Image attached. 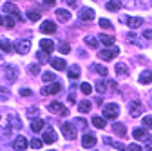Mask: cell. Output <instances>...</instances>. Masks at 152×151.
<instances>
[{"instance_id":"cell-37","label":"cell","mask_w":152,"mask_h":151,"mask_svg":"<svg viewBox=\"0 0 152 151\" xmlns=\"http://www.w3.org/2000/svg\"><path fill=\"white\" fill-rule=\"evenodd\" d=\"M100 27H103V29H112V22L109 20V18H102V20H100Z\"/></svg>"},{"instance_id":"cell-4","label":"cell","mask_w":152,"mask_h":151,"mask_svg":"<svg viewBox=\"0 0 152 151\" xmlns=\"http://www.w3.org/2000/svg\"><path fill=\"white\" fill-rule=\"evenodd\" d=\"M49 111L54 113V115H69V109L64 104H60V102H51L49 104Z\"/></svg>"},{"instance_id":"cell-44","label":"cell","mask_w":152,"mask_h":151,"mask_svg":"<svg viewBox=\"0 0 152 151\" xmlns=\"http://www.w3.org/2000/svg\"><path fill=\"white\" fill-rule=\"evenodd\" d=\"M38 113H40V109H38L36 106H34V107H29V109H27V117H36Z\"/></svg>"},{"instance_id":"cell-31","label":"cell","mask_w":152,"mask_h":151,"mask_svg":"<svg viewBox=\"0 0 152 151\" xmlns=\"http://www.w3.org/2000/svg\"><path fill=\"white\" fill-rule=\"evenodd\" d=\"M116 75H129L130 73V69L127 67V64H116Z\"/></svg>"},{"instance_id":"cell-3","label":"cell","mask_w":152,"mask_h":151,"mask_svg":"<svg viewBox=\"0 0 152 151\" xmlns=\"http://www.w3.org/2000/svg\"><path fill=\"white\" fill-rule=\"evenodd\" d=\"M107 89H116V82L110 80V78H105V80H98L96 82V91L98 93H107Z\"/></svg>"},{"instance_id":"cell-7","label":"cell","mask_w":152,"mask_h":151,"mask_svg":"<svg viewBox=\"0 0 152 151\" xmlns=\"http://www.w3.org/2000/svg\"><path fill=\"white\" fill-rule=\"evenodd\" d=\"M118 55H120L118 47H109V49H102L100 51V56H102L103 60H112V58H116Z\"/></svg>"},{"instance_id":"cell-28","label":"cell","mask_w":152,"mask_h":151,"mask_svg":"<svg viewBox=\"0 0 152 151\" xmlns=\"http://www.w3.org/2000/svg\"><path fill=\"white\" fill-rule=\"evenodd\" d=\"M114 131L118 133V137H125V135H127V127H125L121 122H116V124H114Z\"/></svg>"},{"instance_id":"cell-18","label":"cell","mask_w":152,"mask_h":151,"mask_svg":"<svg viewBox=\"0 0 152 151\" xmlns=\"http://www.w3.org/2000/svg\"><path fill=\"white\" fill-rule=\"evenodd\" d=\"M7 120H9V126L11 127H16V129H22V122H20V118H18L16 115H13V113H9V115H7Z\"/></svg>"},{"instance_id":"cell-53","label":"cell","mask_w":152,"mask_h":151,"mask_svg":"<svg viewBox=\"0 0 152 151\" xmlns=\"http://www.w3.org/2000/svg\"><path fill=\"white\" fill-rule=\"evenodd\" d=\"M94 102H96V104H100V106H102V97H96V98H94Z\"/></svg>"},{"instance_id":"cell-33","label":"cell","mask_w":152,"mask_h":151,"mask_svg":"<svg viewBox=\"0 0 152 151\" xmlns=\"http://www.w3.org/2000/svg\"><path fill=\"white\" fill-rule=\"evenodd\" d=\"M92 126L98 127V129H103L105 127V120L102 117H92Z\"/></svg>"},{"instance_id":"cell-45","label":"cell","mask_w":152,"mask_h":151,"mask_svg":"<svg viewBox=\"0 0 152 151\" xmlns=\"http://www.w3.org/2000/svg\"><path fill=\"white\" fill-rule=\"evenodd\" d=\"M56 77H54V75L53 73H44V82H53Z\"/></svg>"},{"instance_id":"cell-2","label":"cell","mask_w":152,"mask_h":151,"mask_svg":"<svg viewBox=\"0 0 152 151\" xmlns=\"http://www.w3.org/2000/svg\"><path fill=\"white\" fill-rule=\"evenodd\" d=\"M120 115V107H118V104H105L103 106V117L105 118H116Z\"/></svg>"},{"instance_id":"cell-11","label":"cell","mask_w":152,"mask_h":151,"mask_svg":"<svg viewBox=\"0 0 152 151\" xmlns=\"http://www.w3.org/2000/svg\"><path fill=\"white\" fill-rule=\"evenodd\" d=\"M29 49H31V42L29 40H18V42H15V51H18L20 55H26Z\"/></svg>"},{"instance_id":"cell-47","label":"cell","mask_w":152,"mask_h":151,"mask_svg":"<svg viewBox=\"0 0 152 151\" xmlns=\"http://www.w3.org/2000/svg\"><path fill=\"white\" fill-rule=\"evenodd\" d=\"M127 151H141V147H140L138 144H130V146L127 147Z\"/></svg>"},{"instance_id":"cell-36","label":"cell","mask_w":152,"mask_h":151,"mask_svg":"<svg viewBox=\"0 0 152 151\" xmlns=\"http://www.w3.org/2000/svg\"><path fill=\"white\" fill-rule=\"evenodd\" d=\"M94 71H96L98 75H102V77H107V67H105V66L96 64V66H94Z\"/></svg>"},{"instance_id":"cell-12","label":"cell","mask_w":152,"mask_h":151,"mask_svg":"<svg viewBox=\"0 0 152 151\" xmlns=\"http://www.w3.org/2000/svg\"><path fill=\"white\" fill-rule=\"evenodd\" d=\"M78 16H80V20L89 22V20H92V18H94V11H92L91 7H83V9H80Z\"/></svg>"},{"instance_id":"cell-17","label":"cell","mask_w":152,"mask_h":151,"mask_svg":"<svg viewBox=\"0 0 152 151\" xmlns=\"http://www.w3.org/2000/svg\"><path fill=\"white\" fill-rule=\"evenodd\" d=\"M132 135H134V138H138L141 142H150V137H148V133H147L145 129H134V131H132Z\"/></svg>"},{"instance_id":"cell-25","label":"cell","mask_w":152,"mask_h":151,"mask_svg":"<svg viewBox=\"0 0 152 151\" xmlns=\"http://www.w3.org/2000/svg\"><path fill=\"white\" fill-rule=\"evenodd\" d=\"M67 73H69V78H71V80H76V78L80 77V67L74 64L72 67H69V71H67Z\"/></svg>"},{"instance_id":"cell-54","label":"cell","mask_w":152,"mask_h":151,"mask_svg":"<svg viewBox=\"0 0 152 151\" xmlns=\"http://www.w3.org/2000/svg\"><path fill=\"white\" fill-rule=\"evenodd\" d=\"M65 2H67L69 6H74V4H76V0H65Z\"/></svg>"},{"instance_id":"cell-19","label":"cell","mask_w":152,"mask_h":151,"mask_svg":"<svg viewBox=\"0 0 152 151\" xmlns=\"http://www.w3.org/2000/svg\"><path fill=\"white\" fill-rule=\"evenodd\" d=\"M51 66H53L54 69H58V71H64V69L67 67L64 58H51Z\"/></svg>"},{"instance_id":"cell-50","label":"cell","mask_w":152,"mask_h":151,"mask_svg":"<svg viewBox=\"0 0 152 151\" xmlns=\"http://www.w3.org/2000/svg\"><path fill=\"white\" fill-rule=\"evenodd\" d=\"M20 95H22V97H29V95H31V89H26V87L20 89Z\"/></svg>"},{"instance_id":"cell-15","label":"cell","mask_w":152,"mask_h":151,"mask_svg":"<svg viewBox=\"0 0 152 151\" xmlns=\"http://www.w3.org/2000/svg\"><path fill=\"white\" fill-rule=\"evenodd\" d=\"M44 142L45 144H53V142H56V133H54V129L53 127H47L45 131H44Z\"/></svg>"},{"instance_id":"cell-24","label":"cell","mask_w":152,"mask_h":151,"mask_svg":"<svg viewBox=\"0 0 152 151\" xmlns=\"http://www.w3.org/2000/svg\"><path fill=\"white\" fill-rule=\"evenodd\" d=\"M44 124H45V122H44L42 118H36V120H33L31 129L34 131V133H38V131H42V129H44Z\"/></svg>"},{"instance_id":"cell-6","label":"cell","mask_w":152,"mask_h":151,"mask_svg":"<svg viewBox=\"0 0 152 151\" xmlns=\"http://www.w3.org/2000/svg\"><path fill=\"white\" fill-rule=\"evenodd\" d=\"M123 22L132 27V29H136V27H141L143 26V18L141 16H123Z\"/></svg>"},{"instance_id":"cell-27","label":"cell","mask_w":152,"mask_h":151,"mask_svg":"<svg viewBox=\"0 0 152 151\" xmlns=\"http://www.w3.org/2000/svg\"><path fill=\"white\" fill-rule=\"evenodd\" d=\"M78 109H80V113H89V111L92 109V104H91L89 100H82V102L78 104Z\"/></svg>"},{"instance_id":"cell-22","label":"cell","mask_w":152,"mask_h":151,"mask_svg":"<svg viewBox=\"0 0 152 151\" xmlns=\"http://www.w3.org/2000/svg\"><path fill=\"white\" fill-rule=\"evenodd\" d=\"M56 16H58V20H62V22H69L71 20V13L65 11V9H56Z\"/></svg>"},{"instance_id":"cell-40","label":"cell","mask_w":152,"mask_h":151,"mask_svg":"<svg viewBox=\"0 0 152 151\" xmlns=\"http://www.w3.org/2000/svg\"><path fill=\"white\" fill-rule=\"evenodd\" d=\"M0 98H2V100L9 98V89L7 87H0Z\"/></svg>"},{"instance_id":"cell-26","label":"cell","mask_w":152,"mask_h":151,"mask_svg":"<svg viewBox=\"0 0 152 151\" xmlns=\"http://www.w3.org/2000/svg\"><path fill=\"white\" fill-rule=\"evenodd\" d=\"M121 7V0H109L107 2V9L109 11H118Z\"/></svg>"},{"instance_id":"cell-13","label":"cell","mask_w":152,"mask_h":151,"mask_svg":"<svg viewBox=\"0 0 152 151\" xmlns=\"http://www.w3.org/2000/svg\"><path fill=\"white\" fill-rule=\"evenodd\" d=\"M60 89H62V86H60L58 82H53L51 86H47V87L42 89V95H56Z\"/></svg>"},{"instance_id":"cell-14","label":"cell","mask_w":152,"mask_h":151,"mask_svg":"<svg viewBox=\"0 0 152 151\" xmlns=\"http://www.w3.org/2000/svg\"><path fill=\"white\" fill-rule=\"evenodd\" d=\"M13 147H15V151H26V147H27V138H26V137H16Z\"/></svg>"},{"instance_id":"cell-5","label":"cell","mask_w":152,"mask_h":151,"mask_svg":"<svg viewBox=\"0 0 152 151\" xmlns=\"http://www.w3.org/2000/svg\"><path fill=\"white\" fill-rule=\"evenodd\" d=\"M62 133H64V137H65V138L74 140V138H76V127H74L72 124L65 122V124H62Z\"/></svg>"},{"instance_id":"cell-8","label":"cell","mask_w":152,"mask_h":151,"mask_svg":"<svg viewBox=\"0 0 152 151\" xmlns=\"http://www.w3.org/2000/svg\"><path fill=\"white\" fill-rule=\"evenodd\" d=\"M96 142H98V138H96V135H94V133H85L83 138H82V146L85 149L87 147H94V146H96Z\"/></svg>"},{"instance_id":"cell-43","label":"cell","mask_w":152,"mask_h":151,"mask_svg":"<svg viewBox=\"0 0 152 151\" xmlns=\"http://www.w3.org/2000/svg\"><path fill=\"white\" fill-rule=\"evenodd\" d=\"M74 124H76V127H82V129L87 127V122H85L83 118H74Z\"/></svg>"},{"instance_id":"cell-21","label":"cell","mask_w":152,"mask_h":151,"mask_svg":"<svg viewBox=\"0 0 152 151\" xmlns=\"http://www.w3.org/2000/svg\"><path fill=\"white\" fill-rule=\"evenodd\" d=\"M0 26H4V27H15V18L13 16H0Z\"/></svg>"},{"instance_id":"cell-29","label":"cell","mask_w":152,"mask_h":151,"mask_svg":"<svg viewBox=\"0 0 152 151\" xmlns=\"http://www.w3.org/2000/svg\"><path fill=\"white\" fill-rule=\"evenodd\" d=\"M85 44L91 49H98V38H96V36H85Z\"/></svg>"},{"instance_id":"cell-34","label":"cell","mask_w":152,"mask_h":151,"mask_svg":"<svg viewBox=\"0 0 152 151\" xmlns=\"http://www.w3.org/2000/svg\"><path fill=\"white\" fill-rule=\"evenodd\" d=\"M105 142H107V144H110L114 149H118V151H123V149H127V147H125L121 142H114V140H110V138H105Z\"/></svg>"},{"instance_id":"cell-46","label":"cell","mask_w":152,"mask_h":151,"mask_svg":"<svg viewBox=\"0 0 152 151\" xmlns=\"http://www.w3.org/2000/svg\"><path fill=\"white\" fill-rule=\"evenodd\" d=\"M143 126L145 127H152V117H145L143 118Z\"/></svg>"},{"instance_id":"cell-23","label":"cell","mask_w":152,"mask_h":151,"mask_svg":"<svg viewBox=\"0 0 152 151\" xmlns=\"http://www.w3.org/2000/svg\"><path fill=\"white\" fill-rule=\"evenodd\" d=\"M140 82H141V84H150V82H152V71H148V69L143 71V73L140 75Z\"/></svg>"},{"instance_id":"cell-30","label":"cell","mask_w":152,"mask_h":151,"mask_svg":"<svg viewBox=\"0 0 152 151\" xmlns=\"http://www.w3.org/2000/svg\"><path fill=\"white\" fill-rule=\"evenodd\" d=\"M0 49L6 51V53H9V51H13V46H11V42L7 38H0Z\"/></svg>"},{"instance_id":"cell-20","label":"cell","mask_w":152,"mask_h":151,"mask_svg":"<svg viewBox=\"0 0 152 151\" xmlns=\"http://www.w3.org/2000/svg\"><path fill=\"white\" fill-rule=\"evenodd\" d=\"M40 47H42L45 53H51V51L54 49V42L49 40V38H44V40H40Z\"/></svg>"},{"instance_id":"cell-42","label":"cell","mask_w":152,"mask_h":151,"mask_svg":"<svg viewBox=\"0 0 152 151\" xmlns=\"http://www.w3.org/2000/svg\"><path fill=\"white\" fill-rule=\"evenodd\" d=\"M47 55H49V53H45V51H38V53H36V58L40 60V62H45V60H47Z\"/></svg>"},{"instance_id":"cell-51","label":"cell","mask_w":152,"mask_h":151,"mask_svg":"<svg viewBox=\"0 0 152 151\" xmlns=\"http://www.w3.org/2000/svg\"><path fill=\"white\" fill-rule=\"evenodd\" d=\"M44 4H45V6H54L56 0H44Z\"/></svg>"},{"instance_id":"cell-1","label":"cell","mask_w":152,"mask_h":151,"mask_svg":"<svg viewBox=\"0 0 152 151\" xmlns=\"http://www.w3.org/2000/svg\"><path fill=\"white\" fill-rule=\"evenodd\" d=\"M143 111H145V107H143V104H141L140 100H132V102L129 104V115H130L132 118L141 117Z\"/></svg>"},{"instance_id":"cell-9","label":"cell","mask_w":152,"mask_h":151,"mask_svg":"<svg viewBox=\"0 0 152 151\" xmlns=\"http://www.w3.org/2000/svg\"><path fill=\"white\" fill-rule=\"evenodd\" d=\"M4 11H6V13H9L13 18H16V20H22V15H20V11L16 9V6H15V4L6 2V4H4Z\"/></svg>"},{"instance_id":"cell-16","label":"cell","mask_w":152,"mask_h":151,"mask_svg":"<svg viewBox=\"0 0 152 151\" xmlns=\"http://www.w3.org/2000/svg\"><path fill=\"white\" fill-rule=\"evenodd\" d=\"M40 29H42V33H44V35H53V33L56 31V24H54L53 20H45V22L42 24V27H40Z\"/></svg>"},{"instance_id":"cell-49","label":"cell","mask_w":152,"mask_h":151,"mask_svg":"<svg viewBox=\"0 0 152 151\" xmlns=\"http://www.w3.org/2000/svg\"><path fill=\"white\" fill-rule=\"evenodd\" d=\"M143 36H145V38H148V40H152V29H145Z\"/></svg>"},{"instance_id":"cell-10","label":"cell","mask_w":152,"mask_h":151,"mask_svg":"<svg viewBox=\"0 0 152 151\" xmlns=\"http://www.w3.org/2000/svg\"><path fill=\"white\" fill-rule=\"evenodd\" d=\"M4 73H6V78H7L9 82H15V80L18 78V69H16L15 66H11V64H7V66L4 67Z\"/></svg>"},{"instance_id":"cell-41","label":"cell","mask_w":152,"mask_h":151,"mask_svg":"<svg viewBox=\"0 0 152 151\" xmlns=\"http://www.w3.org/2000/svg\"><path fill=\"white\" fill-rule=\"evenodd\" d=\"M80 89H82V93H85V95H89V93L92 91V86L85 82V84H82V86H80Z\"/></svg>"},{"instance_id":"cell-52","label":"cell","mask_w":152,"mask_h":151,"mask_svg":"<svg viewBox=\"0 0 152 151\" xmlns=\"http://www.w3.org/2000/svg\"><path fill=\"white\" fill-rule=\"evenodd\" d=\"M69 102H71V104H74V102H76V97H74V93H71V95H69Z\"/></svg>"},{"instance_id":"cell-35","label":"cell","mask_w":152,"mask_h":151,"mask_svg":"<svg viewBox=\"0 0 152 151\" xmlns=\"http://www.w3.org/2000/svg\"><path fill=\"white\" fill-rule=\"evenodd\" d=\"M27 20H31V22L40 20V13L38 11H27Z\"/></svg>"},{"instance_id":"cell-38","label":"cell","mask_w":152,"mask_h":151,"mask_svg":"<svg viewBox=\"0 0 152 151\" xmlns=\"http://www.w3.org/2000/svg\"><path fill=\"white\" fill-rule=\"evenodd\" d=\"M42 144H44V140H40V138H33V140H31V147H33V149H40Z\"/></svg>"},{"instance_id":"cell-39","label":"cell","mask_w":152,"mask_h":151,"mask_svg":"<svg viewBox=\"0 0 152 151\" xmlns=\"http://www.w3.org/2000/svg\"><path fill=\"white\" fill-rule=\"evenodd\" d=\"M29 71H31V75H40L42 67H40V64H33V66L29 67Z\"/></svg>"},{"instance_id":"cell-55","label":"cell","mask_w":152,"mask_h":151,"mask_svg":"<svg viewBox=\"0 0 152 151\" xmlns=\"http://www.w3.org/2000/svg\"><path fill=\"white\" fill-rule=\"evenodd\" d=\"M147 151H152V149H147Z\"/></svg>"},{"instance_id":"cell-32","label":"cell","mask_w":152,"mask_h":151,"mask_svg":"<svg viewBox=\"0 0 152 151\" xmlns=\"http://www.w3.org/2000/svg\"><path fill=\"white\" fill-rule=\"evenodd\" d=\"M100 40H102V44H105V46H112V44H114V36H112V35H100Z\"/></svg>"},{"instance_id":"cell-48","label":"cell","mask_w":152,"mask_h":151,"mask_svg":"<svg viewBox=\"0 0 152 151\" xmlns=\"http://www.w3.org/2000/svg\"><path fill=\"white\" fill-rule=\"evenodd\" d=\"M60 51H62V53H69V51H71L69 44H62V46H60Z\"/></svg>"}]
</instances>
